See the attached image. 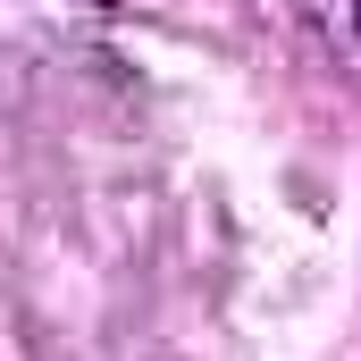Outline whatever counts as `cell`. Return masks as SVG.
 Listing matches in <instances>:
<instances>
[{"label": "cell", "instance_id": "obj_1", "mask_svg": "<svg viewBox=\"0 0 361 361\" xmlns=\"http://www.w3.org/2000/svg\"><path fill=\"white\" fill-rule=\"evenodd\" d=\"M353 25H361V0H353Z\"/></svg>", "mask_w": 361, "mask_h": 361}]
</instances>
